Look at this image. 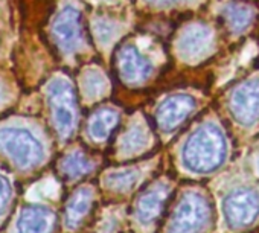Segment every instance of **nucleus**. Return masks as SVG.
Listing matches in <instances>:
<instances>
[{"label": "nucleus", "instance_id": "obj_12", "mask_svg": "<svg viewBox=\"0 0 259 233\" xmlns=\"http://www.w3.org/2000/svg\"><path fill=\"white\" fill-rule=\"evenodd\" d=\"M166 197H168V188L163 184L162 186L159 184V186L144 192L136 206L138 219L142 224H151L153 221H156L163 209Z\"/></svg>", "mask_w": 259, "mask_h": 233}, {"label": "nucleus", "instance_id": "obj_16", "mask_svg": "<svg viewBox=\"0 0 259 233\" xmlns=\"http://www.w3.org/2000/svg\"><path fill=\"white\" fill-rule=\"evenodd\" d=\"M61 171L67 178H76L92 171V163L81 153H72L61 162Z\"/></svg>", "mask_w": 259, "mask_h": 233}, {"label": "nucleus", "instance_id": "obj_21", "mask_svg": "<svg viewBox=\"0 0 259 233\" xmlns=\"http://www.w3.org/2000/svg\"><path fill=\"white\" fill-rule=\"evenodd\" d=\"M148 2L154 5H171V4L179 2V0H148Z\"/></svg>", "mask_w": 259, "mask_h": 233}, {"label": "nucleus", "instance_id": "obj_18", "mask_svg": "<svg viewBox=\"0 0 259 233\" xmlns=\"http://www.w3.org/2000/svg\"><path fill=\"white\" fill-rule=\"evenodd\" d=\"M145 144H147V136L141 127H135L133 130H130L122 139V148H125L126 153H135L144 148Z\"/></svg>", "mask_w": 259, "mask_h": 233}, {"label": "nucleus", "instance_id": "obj_19", "mask_svg": "<svg viewBox=\"0 0 259 233\" xmlns=\"http://www.w3.org/2000/svg\"><path fill=\"white\" fill-rule=\"evenodd\" d=\"M84 88L90 96H96L104 91L105 88V79L101 73L90 70L84 76Z\"/></svg>", "mask_w": 259, "mask_h": 233}, {"label": "nucleus", "instance_id": "obj_13", "mask_svg": "<svg viewBox=\"0 0 259 233\" xmlns=\"http://www.w3.org/2000/svg\"><path fill=\"white\" fill-rule=\"evenodd\" d=\"M92 198H93V192L90 188H79L70 197L66 206V213H64L66 225L69 228L78 227V224L82 221V218L87 215L92 206Z\"/></svg>", "mask_w": 259, "mask_h": 233}, {"label": "nucleus", "instance_id": "obj_7", "mask_svg": "<svg viewBox=\"0 0 259 233\" xmlns=\"http://www.w3.org/2000/svg\"><path fill=\"white\" fill-rule=\"evenodd\" d=\"M52 35L64 52L76 51L82 43L81 14L72 7H66L54 20Z\"/></svg>", "mask_w": 259, "mask_h": 233}, {"label": "nucleus", "instance_id": "obj_6", "mask_svg": "<svg viewBox=\"0 0 259 233\" xmlns=\"http://www.w3.org/2000/svg\"><path fill=\"white\" fill-rule=\"evenodd\" d=\"M230 113L241 125H251L259 119V79L241 84L230 98Z\"/></svg>", "mask_w": 259, "mask_h": 233}, {"label": "nucleus", "instance_id": "obj_15", "mask_svg": "<svg viewBox=\"0 0 259 233\" xmlns=\"http://www.w3.org/2000/svg\"><path fill=\"white\" fill-rule=\"evenodd\" d=\"M224 19L227 20L229 26L239 32L242 29H245L254 19V10L248 5H242V4H230L223 10Z\"/></svg>", "mask_w": 259, "mask_h": 233}, {"label": "nucleus", "instance_id": "obj_11", "mask_svg": "<svg viewBox=\"0 0 259 233\" xmlns=\"http://www.w3.org/2000/svg\"><path fill=\"white\" fill-rule=\"evenodd\" d=\"M55 215L45 206H28L23 209L19 221V233H49L54 227Z\"/></svg>", "mask_w": 259, "mask_h": 233}, {"label": "nucleus", "instance_id": "obj_4", "mask_svg": "<svg viewBox=\"0 0 259 233\" xmlns=\"http://www.w3.org/2000/svg\"><path fill=\"white\" fill-rule=\"evenodd\" d=\"M209 219V204L206 198L195 192H188L179 201L168 233H200Z\"/></svg>", "mask_w": 259, "mask_h": 233}, {"label": "nucleus", "instance_id": "obj_1", "mask_svg": "<svg viewBox=\"0 0 259 233\" xmlns=\"http://www.w3.org/2000/svg\"><path fill=\"white\" fill-rule=\"evenodd\" d=\"M227 154V144L223 131L206 124L191 134L183 147V163L192 172H210L220 168Z\"/></svg>", "mask_w": 259, "mask_h": 233}, {"label": "nucleus", "instance_id": "obj_9", "mask_svg": "<svg viewBox=\"0 0 259 233\" xmlns=\"http://www.w3.org/2000/svg\"><path fill=\"white\" fill-rule=\"evenodd\" d=\"M117 67L120 76L128 82H141L153 72L151 61L132 44L122 48L117 54Z\"/></svg>", "mask_w": 259, "mask_h": 233}, {"label": "nucleus", "instance_id": "obj_14", "mask_svg": "<svg viewBox=\"0 0 259 233\" xmlns=\"http://www.w3.org/2000/svg\"><path fill=\"white\" fill-rule=\"evenodd\" d=\"M117 113L108 108L99 110L92 116L89 122V133L95 141H104L110 136L111 130L117 124Z\"/></svg>", "mask_w": 259, "mask_h": 233}, {"label": "nucleus", "instance_id": "obj_3", "mask_svg": "<svg viewBox=\"0 0 259 233\" xmlns=\"http://www.w3.org/2000/svg\"><path fill=\"white\" fill-rule=\"evenodd\" d=\"M0 151L8 154L22 169L37 166L45 157L41 142L29 130L17 127L0 130Z\"/></svg>", "mask_w": 259, "mask_h": 233}, {"label": "nucleus", "instance_id": "obj_20", "mask_svg": "<svg viewBox=\"0 0 259 233\" xmlns=\"http://www.w3.org/2000/svg\"><path fill=\"white\" fill-rule=\"evenodd\" d=\"M11 195H13V189H11L10 180L5 175L0 174V215H2L4 210L8 207Z\"/></svg>", "mask_w": 259, "mask_h": 233}, {"label": "nucleus", "instance_id": "obj_5", "mask_svg": "<svg viewBox=\"0 0 259 233\" xmlns=\"http://www.w3.org/2000/svg\"><path fill=\"white\" fill-rule=\"evenodd\" d=\"M223 212L230 227H245L259 215V194L250 188L233 189L223 201Z\"/></svg>", "mask_w": 259, "mask_h": 233}, {"label": "nucleus", "instance_id": "obj_8", "mask_svg": "<svg viewBox=\"0 0 259 233\" xmlns=\"http://www.w3.org/2000/svg\"><path fill=\"white\" fill-rule=\"evenodd\" d=\"M194 108H195V99L192 96L183 93L172 95L159 105L156 111L157 124L165 133H169L176 130L188 118Z\"/></svg>", "mask_w": 259, "mask_h": 233}, {"label": "nucleus", "instance_id": "obj_17", "mask_svg": "<svg viewBox=\"0 0 259 233\" xmlns=\"http://www.w3.org/2000/svg\"><path fill=\"white\" fill-rule=\"evenodd\" d=\"M139 178L136 169H125L120 172H113L107 177V184L116 191H128Z\"/></svg>", "mask_w": 259, "mask_h": 233}, {"label": "nucleus", "instance_id": "obj_10", "mask_svg": "<svg viewBox=\"0 0 259 233\" xmlns=\"http://www.w3.org/2000/svg\"><path fill=\"white\" fill-rule=\"evenodd\" d=\"M212 43V34L204 26H191L179 38V52L186 60L203 57Z\"/></svg>", "mask_w": 259, "mask_h": 233}, {"label": "nucleus", "instance_id": "obj_2", "mask_svg": "<svg viewBox=\"0 0 259 233\" xmlns=\"http://www.w3.org/2000/svg\"><path fill=\"white\" fill-rule=\"evenodd\" d=\"M48 98L58 134L63 139L70 137L78 122V104L72 84L63 78L54 79L48 85Z\"/></svg>", "mask_w": 259, "mask_h": 233}]
</instances>
